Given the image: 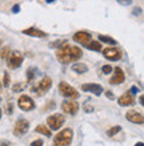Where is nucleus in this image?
<instances>
[{"label":"nucleus","instance_id":"f257e3e1","mask_svg":"<svg viewBox=\"0 0 144 146\" xmlns=\"http://www.w3.org/2000/svg\"><path fill=\"white\" fill-rule=\"evenodd\" d=\"M83 56V52L79 46H72L68 44H64L62 48H59L56 52V57L63 64H68V62L76 61Z\"/></svg>","mask_w":144,"mask_h":146},{"label":"nucleus","instance_id":"f03ea898","mask_svg":"<svg viewBox=\"0 0 144 146\" xmlns=\"http://www.w3.org/2000/svg\"><path fill=\"white\" fill-rule=\"evenodd\" d=\"M72 137H74V131L70 127L63 129L62 131H59L58 135L54 139V146H70L72 142Z\"/></svg>","mask_w":144,"mask_h":146},{"label":"nucleus","instance_id":"7ed1b4c3","mask_svg":"<svg viewBox=\"0 0 144 146\" xmlns=\"http://www.w3.org/2000/svg\"><path fill=\"white\" fill-rule=\"evenodd\" d=\"M59 92H60V94H62L63 97H67V98H79V92L76 90V89L74 88V86H71L70 84H67V82H64V81H62L60 84H59Z\"/></svg>","mask_w":144,"mask_h":146},{"label":"nucleus","instance_id":"20e7f679","mask_svg":"<svg viewBox=\"0 0 144 146\" xmlns=\"http://www.w3.org/2000/svg\"><path fill=\"white\" fill-rule=\"evenodd\" d=\"M21 64H23V54L17 50H13L7 56V66L9 69H17Z\"/></svg>","mask_w":144,"mask_h":146},{"label":"nucleus","instance_id":"39448f33","mask_svg":"<svg viewBox=\"0 0 144 146\" xmlns=\"http://www.w3.org/2000/svg\"><path fill=\"white\" fill-rule=\"evenodd\" d=\"M51 85H52V80L50 77H44L32 88V92H35L38 96H43L44 93H47L50 90Z\"/></svg>","mask_w":144,"mask_h":146},{"label":"nucleus","instance_id":"423d86ee","mask_svg":"<svg viewBox=\"0 0 144 146\" xmlns=\"http://www.w3.org/2000/svg\"><path fill=\"white\" fill-rule=\"evenodd\" d=\"M47 123H48V127L51 130H59L62 125L64 123V117L62 114H54V115H50L47 118Z\"/></svg>","mask_w":144,"mask_h":146},{"label":"nucleus","instance_id":"0eeeda50","mask_svg":"<svg viewBox=\"0 0 144 146\" xmlns=\"http://www.w3.org/2000/svg\"><path fill=\"white\" fill-rule=\"evenodd\" d=\"M28 129H29V122H28L27 119L20 118V119H17L16 123H15V127H13V134L17 135V137L24 135L28 131Z\"/></svg>","mask_w":144,"mask_h":146},{"label":"nucleus","instance_id":"6e6552de","mask_svg":"<svg viewBox=\"0 0 144 146\" xmlns=\"http://www.w3.org/2000/svg\"><path fill=\"white\" fill-rule=\"evenodd\" d=\"M17 105H19V108L24 111H29V110H33L35 109V102L32 100L31 97L28 96H20V98L17 100Z\"/></svg>","mask_w":144,"mask_h":146},{"label":"nucleus","instance_id":"1a4fd4ad","mask_svg":"<svg viewBox=\"0 0 144 146\" xmlns=\"http://www.w3.org/2000/svg\"><path fill=\"white\" fill-rule=\"evenodd\" d=\"M62 109L64 113H67V114H76L79 110V104L78 102H75L74 100L72 101H64L62 104Z\"/></svg>","mask_w":144,"mask_h":146},{"label":"nucleus","instance_id":"9d476101","mask_svg":"<svg viewBox=\"0 0 144 146\" xmlns=\"http://www.w3.org/2000/svg\"><path fill=\"white\" fill-rule=\"evenodd\" d=\"M103 54H104L105 58H108L111 61H116V60H120L121 57V52L116 48H105L103 50Z\"/></svg>","mask_w":144,"mask_h":146},{"label":"nucleus","instance_id":"9b49d317","mask_svg":"<svg viewBox=\"0 0 144 146\" xmlns=\"http://www.w3.org/2000/svg\"><path fill=\"white\" fill-rule=\"evenodd\" d=\"M125 117H127V119H128V121H131V122H133V123H139V125H143V123H144L143 114H141V113H139V111H136V110L127 111Z\"/></svg>","mask_w":144,"mask_h":146},{"label":"nucleus","instance_id":"f8f14e48","mask_svg":"<svg viewBox=\"0 0 144 146\" xmlns=\"http://www.w3.org/2000/svg\"><path fill=\"white\" fill-rule=\"evenodd\" d=\"M124 80H125V76H124L123 69H121V68H115V74L109 78V84L119 85V84H121V82H124Z\"/></svg>","mask_w":144,"mask_h":146},{"label":"nucleus","instance_id":"ddd939ff","mask_svg":"<svg viewBox=\"0 0 144 146\" xmlns=\"http://www.w3.org/2000/svg\"><path fill=\"white\" fill-rule=\"evenodd\" d=\"M74 40L76 42H79V44L87 45V44L91 41V33H88V32H84V31L76 32V33L74 35Z\"/></svg>","mask_w":144,"mask_h":146},{"label":"nucleus","instance_id":"4468645a","mask_svg":"<svg viewBox=\"0 0 144 146\" xmlns=\"http://www.w3.org/2000/svg\"><path fill=\"white\" fill-rule=\"evenodd\" d=\"M82 89L84 92H91L94 93L95 96H100L103 93V88H101L99 84H83Z\"/></svg>","mask_w":144,"mask_h":146},{"label":"nucleus","instance_id":"2eb2a0df","mask_svg":"<svg viewBox=\"0 0 144 146\" xmlns=\"http://www.w3.org/2000/svg\"><path fill=\"white\" fill-rule=\"evenodd\" d=\"M117 102H119L120 106H129V105H133V102H135V97H133V94L131 92H127L117 100Z\"/></svg>","mask_w":144,"mask_h":146},{"label":"nucleus","instance_id":"dca6fc26","mask_svg":"<svg viewBox=\"0 0 144 146\" xmlns=\"http://www.w3.org/2000/svg\"><path fill=\"white\" fill-rule=\"evenodd\" d=\"M24 35H28V36H33V37H46L47 36V33L43 31H40V29H38V28H27V29H24L23 31Z\"/></svg>","mask_w":144,"mask_h":146},{"label":"nucleus","instance_id":"f3484780","mask_svg":"<svg viewBox=\"0 0 144 146\" xmlns=\"http://www.w3.org/2000/svg\"><path fill=\"white\" fill-rule=\"evenodd\" d=\"M72 70H74L75 73L83 74V73H86L87 70H88V66H87L86 64H80V62H78V64H74V65H72Z\"/></svg>","mask_w":144,"mask_h":146},{"label":"nucleus","instance_id":"a211bd4d","mask_svg":"<svg viewBox=\"0 0 144 146\" xmlns=\"http://www.w3.org/2000/svg\"><path fill=\"white\" fill-rule=\"evenodd\" d=\"M35 130L38 131V133H40V134H44L46 137H51V135H52L51 129H48V126H46V125H38Z\"/></svg>","mask_w":144,"mask_h":146},{"label":"nucleus","instance_id":"6ab92c4d","mask_svg":"<svg viewBox=\"0 0 144 146\" xmlns=\"http://www.w3.org/2000/svg\"><path fill=\"white\" fill-rule=\"evenodd\" d=\"M86 46L91 50H100L101 49V44L99 41H90Z\"/></svg>","mask_w":144,"mask_h":146},{"label":"nucleus","instance_id":"aec40b11","mask_svg":"<svg viewBox=\"0 0 144 146\" xmlns=\"http://www.w3.org/2000/svg\"><path fill=\"white\" fill-rule=\"evenodd\" d=\"M99 40H100V41L107 42V44H112V45H115V44H116V40H115V38H112V37H109V36L100 35V36H99Z\"/></svg>","mask_w":144,"mask_h":146},{"label":"nucleus","instance_id":"412c9836","mask_svg":"<svg viewBox=\"0 0 144 146\" xmlns=\"http://www.w3.org/2000/svg\"><path fill=\"white\" fill-rule=\"evenodd\" d=\"M27 88V85L24 84V82H17V84H15L13 86H12V90L15 93L17 92H21V90H24V89Z\"/></svg>","mask_w":144,"mask_h":146},{"label":"nucleus","instance_id":"4be33fe9","mask_svg":"<svg viewBox=\"0 0 144 146\" xmlns=\"http://www.w3.org/2000/svg\"><path fill=\"white\" fill-rule=\"evenodd\" d=\"M36 72H38V69H36V68H29V69L27 70V80H28V82L35 78Z\"/></svg>","mask_w":144,"mask_h":146},{"label":"nucleus","instance_id":"5701e85b","mask_svg":"<svg viewBox=\"0 0 144 146\" xmlns=\"http://www.w3.org/2000/svg\"><path fill=\"white\" fill-rule=\"evenodd\" d=\"M120 130H121L120 126H113V127H111V129L107 131V134H108V137H113V135L116 134V133H119Z\"/></svg>","mask_w":144,"mask_h":146},{"label":"nucleus","instance_id":"b1692460","mask_svg":"<svg viewBox=\"0 0 144 146\" xmlns=\"http://www.w3.org/2000/svg\"><path fill=\"white\" fill-rule=\"evenodd\" d=\"M9 54V46H4L0 50V57L1 58H7V56Z\"/></svg>","mask_w":144,"mask_h":146},{"label":"nucleus","instance_id":"393cba45","mask_svg":"<svg viewBox=\"0 0 144 146\" xmlns=\"http://www.w3.org/2000/svg\"><path fill=\"white\" fill-rule=\"evenodd\" d=\"M64 44H66V40H59L58 42H54V44H51V46H52V48H62L63 45H64Z\"/></svg>","mask_w":144,"mask_h":146},{"label":"nucleus","instance_id":"a878e982","mask_svg":"<svg viewBox=\"0 0 144 146\" xmlns=\"http://www.w3.org/2000/svg\"><path fill=\"white\" fill-rule=\"evenodd\" d=\"M3 85L4 86H8L9 85V73H4V80H3Z\"/></svg>","mask_w":144,"mask_h":146},{"label":"nucleus","instance_id":"bb28decb","mask_svg":"<svg viewBox=\"0 0 144 146\" xmlns=\"http://www.w3.org/2000/svg\"><path fill=\"white\" fill-rule=\"evenodd\" d=\"M116 1L121 5H131V3H132V0H116Z\"/></svg>","mask_w":144,"mask_h":146},{"label":"nucleus","instance_id":"cd10ccee","mask_svg":"<svg viewBox=\"0 0 144 146\" xmlns=\"http://www.w3.org/2000/svg\"><path fill=\"white\" fill-rule=\"evenodd\" d=\"M101 70H103V73H105V74H107V73H109L111 70H112V66H111V65H104L103 68H101Z\"/></svg>","mask_w":144,"mask_h":146},{"label":"nucleus","instance_id":"c85d7f7f","mask_svg":"<svg viewBox=\"0 0 144 146\" xmlns=\"http://www.w3.org/2000/svg\"><path fill=\"white\" fill-rule=\"evenodd\" d=\"M5 111H7L8 114H12V111H13V105H12V104H7V108H5Z\"/></svg>","mask_w":144,"mask_h":146},{"label":"nucleus","instance_id":"c756f323","mask_svg":"<svg viewBox=\"0 0 144 146\" xmlns=\"http://www.w3.org/2000/svg\"><path fill=\"white\" fill-rule=\"evenodd\" d=\"M31 146H43V141L42 139H36V141H33L31 143Z\"/></svg>","mask_w":144,"mask_h":146},{"label":"nucleus","instance_id":"7c9ffc66","mask_svg":"<svg viewBox=\"0 0 144 146\" xmlns=\"http://www.w3.org/2000/svg\"><path fill=\"white\" fill-rule=\"evenodd\" d=\"M19 11H20V5L19 4H15V5L12 7V12H13V13H17Z\"/></svg>","mask_w":144,"mask_h":146},{"label":"nucleus","instance_id":"2f4dec72","mask_svg":"<svg viewBox=\"0 0 144 146\" xmlns=\"http://www.w3.org/2000/svg\"><path fill=\"white\" fill-rule=\"evenodd\" d=\"M105 94H107V97H108L109 100H115V97H113V93L111 92V90H107V92H105Z\"/></svg>","mask_w":144,"mask_h":146},{"label":"nucleus","instance_id":"473e14b6","mask_svg":"<svg viewBox=\"0 0 144 146\" xmlns=\"http://www.w3.org/2000/svg\"><path fill=\"white\" fill-rule=\"evenodd\" d=\"M141 13V8H135V11H133V15H140Z\"/></svg>","mask_w":144,"mask_h":146},{"label":"nucleus","instance_id":"72a5a7b5","mask_svg":"<svg viewBox=\"0 0 144 146\" xmlns=\"http://www.w3.org/2000/svg\"><path fill=\"white\" fill-rule=\"evenodd\" d=\"M0 146H11V143L7 141H0Z\"/></svg>","mask_w":144,"mask_h":146},{"label":"nucleus","instance_id":"f704fd0d","mask_svg":"<svg viewBox=\"0 0 144 146\" xmlns=\"http://www.w3.org/2000/svg\"><path fill=\"white\" fill-rule=\"evenodd\" d=\"M84 110H86V111H92V110H94V108H92V106H90V105H87V106H84Z\"/></svg>","mask_w":144,"mask_h":146},{"label":"nucleus","instance_id":"c9c22d12","mask_svg":"<svg viewBox=\"0 0 144 146\" xmlns=\"http://www.w3.org/2000/svg\"><path fill=\"white\" fill-rule=\"evenodd\" d=\"M131 93H137V88H136V86H132V88H131Z\"/></svg>","mask_w":144,"mask_h":146},{"label":"nucleus","instance_id":"e433bc0d","mask_svg":"<svg viewBox=\"0 0 144 146\" xmlns=\"http://www.w3.org/2000/svg\"><path fill=\"white\" fill-rule=\"evenodd\" d=\"M47 3H54V1H56V0H46Z\"/></svg>","mask_w":144,"mask_h":146},{"label":"nucleus","instance_id":"4c0bfd02","mask_svg":"<svg viewBox=\"0 0 144 146\" xmlns=\"http://www.w3.org/2000/svg\"><path fill=\"white\" fill-rule=\"evenodd\" d=\"M135 146H144V145H143V142H139V143H136Z\"/></svg>","mask_w":144,"mask_h":146},{"label":"nucleus","instance_id":"58836bf2","mask_svg":"<svg viewBox=\"0 0 144 146\" xmlns=\"http://www.w3.org/2000/svg\"><path fill=\"white\" fill-rule=\"evenodd\" d=\"M0 118H1V109H0Z\"/></svg>","mask_w":144,"mask_h":146},{"label":"nucleus","instance_id":"ea45409f","mask_svg":"<svg viewBox=\"0 0 144 146\" xmlns=\"http://www.w3.org/2000/svg\"><path fill=\"white\" fill-rule=\"evenodd\" d=\"M0 89H1V85H0Z\"/></svg>","mask_w":144,"mask_h":146}]
</instances>
